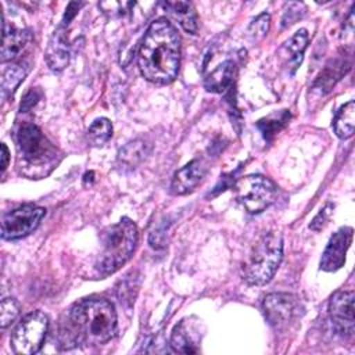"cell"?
<instances>
[{
  "label": "cell",
  "mask_w": 355,
  "mask_h": 355,
  "mask_svg": "<svg viewBox=\"0 0 355 355\" xmlns=\"http://www.w3.org/2000/svg\"><path fill=\"white\" fill-rule=\"evenodd\" d=\"M116 330V313L104 298H87L76 302L60 324L58 341L62 348L100 345L110 341Z\"/></svg>",
  "instance_id": "cell-1"
},
{
  "label": "cell",
  "mask_w": 355,
  "mask_h": 355,
  "mask_svg": "<svg viewBox=\"0 0 355 355\" xmlns=\"http://www.w3.org/2000/svg\"><path fill=\"white\" fill-rule=\"evenodd\" d=\"M137 62L141 75L155 85L171 83L179 71L180 36L165 18L151 22L141 40Z\"/></svg>",
  "instance_id": "cell-2"
},
{
  "label": "cell",
  "mask_w": 355,
  "mask_h": 355,
  "mask_svg": "<svg viewBox=\"0 0 355 355\" xmlns=\"http://www.w3.org/2000/svg\"><path fill=\"white\" fill-rule=\"evenodd\" d=\"M17 148L21 168L29 178H43L60 161V153L42 130L29 122L22 123L17 130Z\"/></svg>",
  "instance_id": "cell-3"
},
{
  "label": "cell",
  "mask_w": 355,
  "mask_h": 355,
  "mask_svg": "<svg viewBox=\"0 0 355 355\" xmlns=\"http://www.w3.org/2000/svg\"><path fill=\"white\" fill-rule=\"evenodd\" d=\"M137 227L129 218H122L118 223L105 227L101 233V251L96 263L103 276L116 272L125 265L137 245Z\"/></svg>",
  "instance_id": "cell-4"
},
{
  "label": "cell",
  "mask_w": 355,
  "mask_h": 355,
  "mask_svg": "<svg viewBox=\"0 0 355 355\" xmlns=\"http://www.w3.org/2000/svg\"><path fill=\"white\" fill-rule=\"evenodd\" d=\"M283 258V239L276 230L263 233L251 247L243 263V277L248 284L268 283Z\"/></svg>",
  "instance_id": "cell-5"
},
{
  "label": "cell",
  "mask_w": 355,
  "mask_h": 355,
  "mask_svg": "<svg viewBox=\"0 0 355 355\" xmlns=\"http://www.w3.org/2000/svg\"><path fill=\"white\" fill-rule=\"evenodd\" d=\"M49 319L40 311H33L25 315L11 334V347L15 354L32 355L36 354L46 338Z\"/></svg>",
  "instance_id": "cell-6"
},
{
  "label": "cell",
  "mask_w": 355,
  "mask_h": 355,
  "mask_svg": "<svg viewBox=\"0 0 355 355\" xmlns=\"http://www.w3.org/2000/svg\"><path fill=\"white\" fill-rule=\"evenodd\" d=\"M237 200L250 214H259L275 202L277 189L262 175H248L236 182Z\"/></svg>",
  "instance_id": "cell-7"
},
{
  "label": "cell",
  "mask_w": 355,
  "mask_h": 355,
  "mask_svg": "<svg viewBox=\"0 0 355 355\" xmlns=\"http://www.w3.org/2000/svg\"><path fill=\"white\" fill-rule=\"evenodd\" d=\"M262 311L275 330H286L301 316L302 306L293 294L272 293L263 298Z\"/></svg>",
  "instance_id": "cell-8"
},
{
  "label": "cell",
  "mask_w": 355,
  "mask_h": 355,
  "mask_svg": "<svg viewBox=\"0 0 355 355\" xmlns=\"http://www.w3.org/2000/svg\"><path fill=\"white\" fill-rule=\"evenodd\" d=\"M46 215V209L37 205L26 204L18 207L1 218V237L6 240H17L32 233Z\"/></svg>",
  "instance_id": "cell-9"
},
{
  "label": "cell",
  "mask_w": 355,
  "mask_h": 355,
  "mask_svg": "<svg viewBox=\"0 0 355 355\" xmlns=\"http://www.w3.org/2000/svg\"><path fill=\"white\" fill-rule=\"evenodd\" d=\"M329 316L337 333L344 337H351L354 334V293H334L329 302Z\"/></svg>",
  "instance_id": "cell-10"
},
{
  "label": "cell",
  "mask_w": 355,
  "mask_h": 355,
  "mask_svg": "<svg viewBox=\"0 0 355 355\" xmlns=\"http://www.w3.org/2000/svg\"><path fill=\"white\" fill-rule=\"evenodd\" d=\"M352 240V229L341 227L331 237L322 254L320 269L326 272H334L345 263V254Z\"/></svg>",
  "instance_id": "cell-11"
},
{
  "label": "cell",
  "mask_w": 355,
  "mask_h": 355,
  "mask_svg": "<svg viewBox=\"0 0 355 355\" xmlns=\"http://www.w3.org/2000/svg\"><path fill=\"white\" fill-rule=\"evenodd\" d=\"M3 46H1V61H14L18 58L26 46L31 43V32L25 26L15 25L14 22H7L3 17Z\"/></svg>",
  "instance_id": "cell-12"
},
{
  "label": "cell",
  "mask_w": 355,
  "mask_h": 355,
  "mask_svg": "<svg viewBox=\"0 0 355 355\" xmlns=\"http://www.w3.org/2000/svg\"><path fill=\"white\" fill-rule=\"evenodd\" d=\"M207 173V165L202 159H193L175 172L171 190L173 194H187L200 184Z\"/></svg>",
  "instance_id": "cell-13"
},
{
  "label": "cell",
  "mask_w": 355,
  "mask_h": 355,
  "mask_svg": "<svg viewBox=\"0 0 355 355\" xmlns=\"http://www.w3.org/2000/svg\"><path fill=\"white\" fill-rule=\"evenodd\" d=\"M198 330L193 323L180 320L171 336V348L179 354H196L198 352Z\"/></svg>",
  "instance_id": "cell-14"
},
{
  "label": "cell",
  "mask_w": 355,
  "mask_h": 355,
  "mask_svg": "<svg viewBox=\"0 0 355 355\" xmlns=\"http://www.w3.org/2000/svg\"><path fill=\"white\" fill-rule=\"evenodd\" d=\"M46 61L50 69L61 71L68 65L69 61V49L67 43V37L61 29L54 32L47 51H46Z\"/></svg>",
  "instance_id": "cell-15"
},
{
  "label": "cell",
  "mask_w": 355,
  "mask_h": 355,
  "mask_svg": "<svg viewBox=\"0 0 355 355\" xmlns=\"http://www.w3.org/2000/svg\"><path fill=\"white\" fill-rule=\"evenodd\" d=\"M236 73V64L232 60H226L212 69L204 79V86L208 92L222 93L232 83Z\"/></svg>",
  "instance_id": "cell-16"
},
{
  "label": "cell",
  "mask_w": 355,
  "mask_h": 355,
  "mask_svg": "<svg viewBox=\"0 0 355 355\" xmlns=\"http://www.w3.org/2000/svg\"><path fill=\"white\" fill-rule=\"evenodd\" d=\"M162 7L178 24L187 32L194 35L197 32V15L193 6L187 1H166Z\"/></svg>",
  "instance_id": "cell-17"
},
{
  "label": "cell",
  "mask_w": 355,
  "mask_h": 355,
  "mask_svg": "<svg viewBox=\"0 0 355 355\" xmlns=\"http://www.w3.org/2000/svg\"><path fill=\"white\" fill-rule=\"evenodd\" d=\"M354 125H355V103L351 100L347 104L341 105L337 111L333 128L336 135L340 139H348L354 133Z\"/></svg>",
  "instance_id": "cell-18"
},
{
  "label": "cell",
  "mask_w": 355,
  "mask_h": 355,
  "mask_svg": "<svg viewBox=\"0 0 355 355\" xmlns=\"http://www.w3.org/2000/svg\"><path fill=\"white\" fill-rule=\"evenodd\" d=\"M26 75L25 68L21 64L12 62L10 67H6L1 72V94L3 97H10L24 80Z\"/></svg>",
  "instance_id": "cell-19"
},
{
  "label": "cell",
  "mask_w": 355,
  "mask_h": 355,
  "mask_svg": "<svg viewBox=\"0 0 355 355\" xmlns=\"http://www.w3.org/2000/svg\"><path fill=\"white\" fill-rule=\"evenodd\" d=\"M112 135V125L107 118L96 119L87 129V139L93 146H103Z\"/></svg>",
  "instance_id": "cell-20"
},
{
  "label": "cell",
  "mask_w": 355,
  "mask_h": 355,
  "mask_svg": "<svg viewBox=\"0 0 355 355\" xmlns=\"http://www.w3.org/2000/svg\"><path fill=\"white\" fill-rule=\"evenodd\" d=\"M308 44V33L305 29L295 32L286 43L284 49L291 54V61L294 62V68H297L302 60V53Z\"/></svg>",
  "instance_id": "cell-21"
},
{
  "label": "cell",
  "mask_w": 355,
  "mask_h": 355,
  "mask_svg": "<svg viewBox=\"0 0 355 355\" xmlns=\"http://www.w3.org/2000/svg\"><path fill=\"white\" fill-rule=\"evenodd\" d=\"M146 155V146L143 141L136 140L132 143H128L121 151H119V161L126 166H136Z\"/></svg>",
  "instance_id": "cell-22"
},
{
  "label": "cell",
  "mask_w": 355,
  "mask_h": 355,
  "mask_svg": "<svg viewBox=\"0 0 355 355\" xmlns=\"http://www.w3.org/2000/svg\"><path fill=\"white\" fill-rule=\"evenodd\" d=\"M18 312H19V306H18L17 301L11 297L4 298L0 305V326H1V329H6L7 326H10L18 316Z\"/></svg>",
  "instance_id": "cell-23"
},
{
  "label": "cell",
  "mask_w": 355,
  "mask_h": 355,
  "mask_svg": "<svg viewBox=\"0 0 355 355\" xmlns=\"http://www.w3.org/2000/svg\"><path fill=\"white\" fill-rule=\"evenodd\" d=\"M305 15V6L302 3H288L282 17V26H290Z\"/></svg>",
  "instance_id": "cell-24"
},
{
  "label": "cell",
  "mask_w": 355,
  "mask_h": 355,
  "mask_svg": "<svg viewBox=\"0 0 355 355\" xmlns=\"http://www.w3.org/2000/svg\"><path fill=\"white\" fill-rule=\"evenodd\" d=\"M287 119H288L287 112H282L280 118H275V119L266 118V119L259 121L258 122V128L261 129V132L265 136V139H270L275 133H277V130L286 123Z\"/></svg>",
  "instance_id": "cell-25"
},
{
  "label": "cell",
  "mask_w": 355,
  "mask_h": 355,
  "mask_svg": "<svg viewBox=\"0 0 355 355\" xmlns=\"http://www.w3.org/2000/svg\"><path fill=\"white\" fill-rule=\"evenodd\" d=\"M269 21H270L269 14L262 12L261 15H258L255 19H252V22L248 26V31H247L248 36H251L252 39H259L265 36L269 29Z\"/></svg>",
  "instance_id": "cell-26"
},
{
  "label": "cell",
  "mask_w": 355,
  "mask_h": 355,
  "mask_svg": "<svg viewBox=\"0 0 355 355\" xmlns=\"http://www.w3.org/2000/svg\"><path fill=\"white\" fill-rule=\"evenodd\" d=\"M331 209H333V205L331 204H327L323 209H320V212L313 218V220L311 222L309 227L312 230H320L329 220L330 218V214H331Z\"/></svg>",
  "instance_id": "cell-27"
},
{
  "label": "cell",
  "mask_w": 355,
  "mask_h": 355,
  "mask_svg": "<svg viewBox=\"0 0 355 355\" xmlns=\"http://www.w3.org/2000/svg\"><path fill=\"white\" fill-rule=\"evenodd\" d=\"M130 4L129 3H101L100 7L104 10L105 14L111 15V17H121L126 12V7H129Z\"/></svg>",
  "instance_id": "cell-28"
},
{
  "label": "cell",
  "mask_w": 355,
  "mask_h": 355,
  "mask_svg": "<svg viewBox=\"0 0 355 355\" xmlns=\"http://www.w3.org/2000/svg\"><path fill=\"white\" fill-rule=\"evenodd\" d=\"M42 97V93L37 90V89H31L22 98V103H21V111L22 112H26L29 111Z\"/></svg>",
  "instance_id": "cell-29"
},
{
  "label": "cell",
  "mask_w": 355,
  "mask_h": 355,
  "mask_svg": "<svg viewBox=\"0 0 355 355\" xmlns=\"http://www.w3.org/2000/svg\"><path fill=\"white\" fill-rule=\"evenodd\" d=\"M79 7H80L79 3H69L68 8H67V12H65V17H64V24H68L75 17Z\"/></svg>",
  "instance_id": "cell-30"
},
{
  "label": "cell",
  "mask_w": 355,
  "mask_h": 355,
  "mask_svg": "<svg viewBox=\"0 0 355 355\" xmlns=\"http://www.w3.org/2000/svg\"><path fill=\"white\" fill-rule=\"evenodd\" d=\"M8 159H10L8 148H7V146L3 143V144H1V171H3V172H4L6 168L8 166Z\"/></svg>",
  "instance_id": "cell-31"
}]
</instances>
